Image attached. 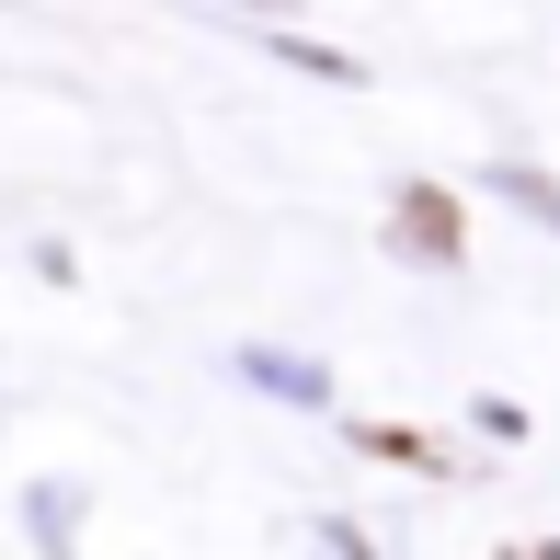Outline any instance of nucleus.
I'll return each instance as SVG.
<instances>
[{"instance_id":"1","label":"nucleus","mask_w":560,"mask_h":560,"mask_svg":"<svg viewBox=\"0 0 560 560\" xmlns=\"http://www.w3.org/2000/svg\"><path fill=\"white\" fill-rule=\"evenodd\" d=\"M400 241H412V252H435V264L457 252V207H446L435 184H423V195H400Z\"/></svg>"}]
</instances>
